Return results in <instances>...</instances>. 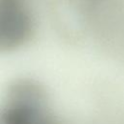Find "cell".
Here are the masks:
<instances>
[{"label":"cell","instance_id":"1","mask_svg":"<svg viewBox=\"0 0 124 124\" xmlns=\"http://www.w3.org/2000/svg\"><path fill=\"white\" fill-rule=\"evenodd\" d=\"M35 124H58V122H56L55 120H53L49 115L48 113L46 112L41 119H39Z\"/></svg>","mask_w":124,"mask_h":124}]
</instances>
